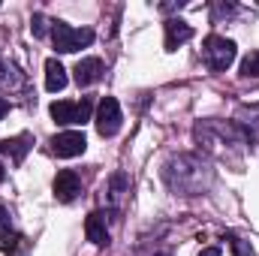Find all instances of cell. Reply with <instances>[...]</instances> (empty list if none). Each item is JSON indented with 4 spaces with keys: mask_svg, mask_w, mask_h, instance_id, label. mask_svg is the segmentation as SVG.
Here are the masks:
<instances>
[{
    "mask_svg": "<svg viewBox=\"0 0 259 256\" xmlns=\"http://www.w3.org/2000/svg\"><path fill=\"white\" fill-rule=\"evenodd\" d=\"M94 124H97V133H100L103 139L118 136V133H121V124H124L121 103H118L115 97H103L100 106H97V118H94Z\"/></svg>",
    "mask_w": 259,
    "mask_h": 256,
    "instance_id": "5",
    "label": "cell"
},
{
    "mask_svg": "<svg viewBox=\"0 0 259 256\" xmlns=\"http://www.w3.org/2000/svg\"><path fill=\"white\" fill-rule=\"evenodd\" d=\"M91 112H94V100L91 97H81V103H78V124L91 121Z\"/></svg>",
    "mask_w": 259,
    "mask_h": 256,
    "instance_id": "20",
    "label": "cell"
},
{
    "mask_svg": "<svg viewBox=\"0 0 259 256\" xmlns=\"http://www.w3.org/2000/svg\"><path fill=\"white\" fill-rule=\"evenodd\" d=\"M78 193H81V178L72 169H61L55 175V199L58 202H72V199H78Z\"/></svg>",
    "mask_w": 259,
    "mask_h": 256,
    "instance_id": "7",
    "label": "cell"
},
{
    "mask_svg": "<svg viewBox=\"0 0 259 256\" xmlns=\"http://www.w3.org/2000/svg\"><path fill=\"white\" fill-rule=\"evenodd\" d=\"M52 39H55V49L61 55H72L84 46L94 42V30L91 27H72V24H64V21H55L52 27Z\"/></svg>",
    "mask_w": 259,
    "mask_h": 256,
    "instance_id": "3",
    "label": "cell"
},
{
    "mask_svg": "<svg viewBox=\"0 0 259 256\" xmlns=\"http://www.w3.org/2000/svg\"><path fill=\"white\" fill-rule=\"evenodd\" d=\"M0 81L6 84V88H15V84H21V78H18V69L12 64H6V61H0Z\"/></svg>",
    "mask_w": 259,
    "mask_h": 256,
    "instance_id": "17",
    "label": "cell"
},
{
    "mask_svg": "<svg viewBox=\"0 0 259 256\" xmlns=\"http://www.w3.org/2000/svg\"><path fill=\"white\" fill-rule=\"evenodd\" d=\"M52 118L55 124L61 127H69V124H78V103H69V100H61V103H52Z\"/></svg>",
    "mask_w": 259,
    "mask_h": 256,
    "instance_id": "14",
    "label": "cell"
},
{
    "mask_svg": "<svg viewBox=\"0 0 259 256\" xmlns=\"http://www.w3.org/2000/svg\"><path fill=\"white\" fill-rule=\"evenodd\" d=\"M84 235H88V241H91L94 247H106V244H109V226H106V214H103V211L88 214Z\"/></svg>",
    "mask_w": 259,
    "mask_h": 256,
    "instance_id": "10",
    "label": "cell"
},
{
    "mask_svg": "<svg viewBox=\"0 0 259 256\" xmlns=\"http://www.w3.org/2000/svg\"><path fill=\"white\" fill-rule=\"evenodd\" d=\"M66 69L61 66V61L58 58H49L46 61V88L52 91V94H58V91H64L66 88Z\"/></svg>",
    "mask_w": 259,
    "mask_h": 256,
    "instance_id": "13",
    "label": "cell"
},
{
    "mask_svg": "<svg viewBox=\"0 0 259 256\" xmlns=\"http://www.w3.org/2000/svg\"><path fill=\"white\" fill-rule=\"evenodd\" d=\"M238 75H241V78H259V52H250V55L241 61Z\"/></svg>",
    "mask_w": 259,
    "mask_h": 256,
    "instance_id": "16",
    "label": "cell"
},
{
    "mask_svg": "<svg viewBox=\"0 0 259 256\" xmlns=\"http://www.w3.org/2000/svg\"><path fill=\"white\" fill-rule=\"evenodd\" d=\"M235 42L232 39H226V36H217V33H211L205 42H202V58H205V64L211 66L214 72H223V69H229L232 61H235Z\"/></svg>",
    "mask_w": 259,
    "mask_h": 256,
    "instance_id": "4",
    "label": "cell"
},
{
    "mask_svg": "<svg viewBox=\"0 0 259 256\" xmlns=\"http://www.w3.org/2000/svg\"><path fill=\"white\" fill-rule=\"evenodd\" d=\"M52 151L58 154V157H78V154H84V148H88V139H84V133L81 130H64V133H58V136H52Z\"/></svg>",
    "mask_w": 259,
    "mask_h": 256,
    "instance_id": "6",
    "label": "cell"
},
{
    "mask_svg": "<svg viewBox=\"0 0 259 256\" xmlns=\"http://www.w3.org/2000/svg\"><path fill=\"white\" fill-rule=\"evenodd\" d=\"M229 244H232L235 256H256L253 247H250V241H244V238H238V235H229Z\"/></svg>",
    "mask_w": 259,
    "mask_h": 256,
    "instance_id": "18",
    "label": "cell"
},
{
    "mask_svg": "<svg viewBox=\"0 0 259 256\" xmlns=\"http://www.w3.org/2000/svg\"><path fill=\"white\" fill-rule=\"evenodd\" d=\"M235 124L247 130V136L256 142L259 139V103H250V106H241L235 112Z\"/></svg>",
    "mask_w": 259,
    "mask_h": 256,
    "instance_id": "12",
    "label": "cell"
},
{
    "mask_svg": "<svg viewBox=\"0 0 259 256\" xmlns=\"http://www.w3.org/2000/svg\"><path fill=\"white\" fill-rule=\"evenodd\" d=\"M9 229H12V217H9V211L0 205V238L9 235Z\"/></svg>",
    "mask_w": 259,
    "mask_h": 256,
    "instance_id": "21",
    "label": "cell"
},
{
    "mask_svg": "<svg viewBox=\"0 0 259 256\" xmlns=\"http://www.w3.org/2000/svg\"><path fill=\"white\" fill-rule=\"evenodd\" d=\"M196 145L208 154V157H217V160H226V163H235L241 166V154L253 145V139L247 136V130L238 127L235 121H199L193 127Z\"/></svg>",
    "mask_w": 259,
    "mask_h": 256,
    "instance_id": "1",
    "label": "cell"
},
{
    "mask_svg": "<svg viewBox=\"0 0 259 256\" xmlns=\"http://www.w3.org/2000/svg\"><path fill=\"white\" fill-rule=\"evenodd\" d=\"M30 145H33L30 133H21V136H15V139H3V142H0V154H9L12 163H21L24 154L30 151Z\"/></svg>",
    "mask_w": 259,
    "mask_h": 256,
    "instance_id": "11",
    "label": "cell"
},
{
    "mask_svg": "<svg viewBox=\"0 0 259 256\" xmlns=\"http://www.w3.org/2000/svg\"><path fill=\"white\" fill-rule=\"evenodd\" d=\"M166 52H175L178 46L190 42L193 39V27L184 21V18H166Z\"/></svg>",
    "mask_w": 259,
    "mask_h": 256,
    "instance_id": "9",
    "label": "cell"
},
{
    "mask_svg": "<svg viewBox=\"0 0 259 256\" xmlns=\"http://www.w3.org/2000/svg\"><path fill=\"white\" fill-rule=\"evenodd\" d=\"M72 72H75V84H78V88H91V84H97V81L103 78L106 66H103L100 58H81Z\"/></svg>",
    "mask_w": 259,
    "mask_h": 256,
    "instance_id": "8",
    "label": "cell"
},
{
    "mask_svg": "<svg viewBox=\"0 0 259 256\" xmlns=\"http://www.w3.org/2000/svg\"><path fill=\"white\" fill-rule=\"evenodd\" d=\"M232 12H235V6H223V3L214 6V15H232Z\"/></svg>",
    "mask_w": 259,
    "mask_h": 256,
    "instance_id": "22",
    "label": "cell"
},
{
    "mask_svg": "<svg viewBox=\"0 0 259 256\" xmlns=\"http://www.w3.org/2000/svg\"><path fill=\"white\" fill-rule=\"evenodd\" d=\"M130 190V181L124 172H115L112 175V181H109V199H112V205H118L121 199H124V193Z\"/></svg>",
    "mask_w": 259,
    "mask_h": 256,
    "instance_id": "15",
    "label": "cell"
},
{
    "mask_svg": "<svg viewBox=\"0 0 259 256\" xmlns=\"http://www.w3.org/2000/svg\"><path fill=\"white\" fill-rule=\"evenodd\" d=\"M30 30H33V36H46V33H49V18H46L42 12H36V15L30 18Z\"/></svg>",
    "mask_w": 259,
    "mask_h": 256,
    "instance_id": "19",
    "label": "cell"
},
{
    "mask_svg": "<svg viewBox=\"0 0 259 256\" xmlns=\"http://www.w3.org/2000/svg\"><path fill=\"white\" fill-rule=\"evenodd\" d=\"M3 178H6V172H3V166H0V181H3Z\"/></svg>",
    "mask_w": 259,
    "mask_h": 256,
    "instance_id": "25",
    "label": "cell"
},
{
    "mask_svg": "<svg viewBox=\"0 0 259 256\" xmlns=\"http://www.w3.org/2000/svg\"><path fill=\"white\" fill-rule=\"evenodd\" d=\"M163 181L175 196H202L211 190L214 172L196 154H175L163 166Z\"/></svg>",
    "mask_w": 259,
    "mask_h": 256,
    "instance_id": "2",
    "label": "cell"
},
{
    "mask_svg": "<svg viewBox=\"0 0 259 256\" xmlns=\"http://www.w3.org/2000/svg\"><path fill=\"white\" fill-rule=\"evenodd\" d=\"M6 112H9V103H6V100H0V118H3Z\"/></svg>",
    "mask_w": 259,
    "mask_h": 256,
    "instance_id": "24",
    "label": "cell"
},
{
    "mask_svg": "<svg viewBox=\"0 0 259 256\" xmlns=\"http://www.w3.org/2000/svg\"><path fill=\"white\" fill-rule=\"evenodd\" d=\"M199 256H223V250H220V247H205Z\"/></svg>",
    "mask_w": 259,
    "mask_h": 256,
    "instance_id": "23",
    "label": "cell"
}]
</instances>
